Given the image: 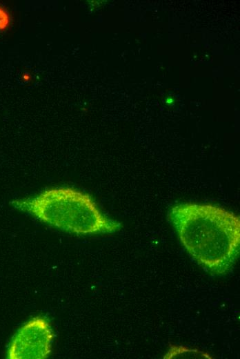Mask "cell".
Here are the masks:
<instances>
[{
	"instance_id": "cell-1",
	"label": "cell",
	"mask_w": 240,
	"mask_h": 359,
	"mask_svg": "<svg viewBox=\"0 0 240 359\" xmlns=\"http://www.w3.org/2000/svg\"><path fill=\"white\" fill-rule=\"evenodd\" d=\"M168 219L190 256L207 272L223 275L239 254L240 218L210 204L185 202L172 206Z\"/></svg>"
},
{
	"instance_id": "cell-2",
	"label": "cell",
	"mask_w": 240,
	"mask_h": 359,
	"mask_svg": "<svg viewBox=\"0 0 240 359\" xmlns=\"http://www.w3.org/2000/svg\"><path fill=\"white\" fill-rule=\"evenodd\" d=\"M11 204L41 222L76 235L113 233L121 227L101 213L90 195L71 187L50 188Z\"/></svg>"
},
{
	"instance_id": "cell-3",
	"label": "cell",
	"mask_w": 240,
	"mask_h": 359,
	"mask_svg": "<svg viewBox=\"0 0 240 359\" xmlns=\"http://www.w3.org/2000/svg\"><path fill=\"white\" fill-rule=\"evenodd\" d=\"M53 331L41 316L26 322L14 335L8 349L10 359H45L52 351Z\"/></svg>"
},
{
	"instance_id": "cell-4",
	"label": "cell",
	"mask_w": 240,
	"mask_h": 359,
	"mask_svg": "<svg viewBox=\"0 0 240 359\" xmlns=\"http://www.w3.org/2000/svg\"><path fill=\"white\" fill-rule=\"evenodd\" d=\"M9 21L8 13L0 7V30L5 28Z\"/></svg>"
}]
</instances>
